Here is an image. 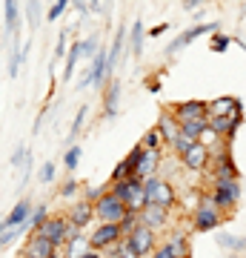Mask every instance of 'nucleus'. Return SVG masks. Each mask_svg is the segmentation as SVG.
I'll use <instances>...</instances> for the list:
<instances>
[{
    "label": "nucleus",
    "instance_id": "1",
    "mask_svg": "<svg viewBox=\"0 0 246 258\" xmlns=\"http://www.w3.org/2000/svg\"><path fill=\"white\" fill-rule=\"evenodd\" d=\"M226 218H229V215H223V212L215 207L212 195H203L201 204H198V207H195V212H192V232H212V230H220Z\"/></svg>",
    "mask_w": 246,
    "mask_h": 258
},
{
    "label": "nucleus",
    "instance_id": "2",
    "mask_svg": "<svg viewBox=\"0 0 246 258\" xmlns=\"http://www.w3.org/2000/svg\"><path fill=\"white\" fill-rule=\"evenodd\" d=\"M143 192H146V207H163L172 210L178 195H175V184H169V178H146L143 181Z\"/></svg>",
    "mask_w": 246,
    "mask_h": 258
},
{
    "label": "nucleus",
    "instance_id": "3",
    "mask_svg": "<svg viewBox=\"0 0 246 258\" xmlns=\"http://www.w3.org/2000/svg\"><path fill=\"white\" fill-rule=\"evenodd\" d=\"M112 184V181H109ZM112 195H118L120 201L126 204L129 212H143L146 210V192H143V181L137 178H126V181H115L109 186Z\"/></svg>",
    "mask_w": 246,
    "mask_h": 258
},
{
    "label": "nucleus",
    "instance_id": "4",
    "mask_svg": "<svg viewBox=\"0 0 246 258\" xmlns=\"http://www.w3.org/2000/svg\"><path fill=\"white\" fill-rule=\"evenodd\" d=\"M218 32H220V20H212V23H195V26L183 29V32L175 37V40H169V46L163 49V57H175L178 52H183V49L189 46V43H195L198 37H203V35H218Z\"/></svg>",
    "mask_w": 246,
    "mask_h": 258
},
{
    "label": "nucleus",
    "instance_id": "5",
    "mask_svg": "<svg viewBox=\"0 0 246 258\" xmlns=\"http://www.w3.org/2000/svg\"><path fill=\"white\" fill-rule=\"evenodd\" d=\"M212 201H215V207H218L223 215H232V210L237 207V201H240V192H243V186H240V181H212Z\"/></svg>",
    "mask_w": 246,
    "mask_h": 258
},
{
    "label": "nucleus",
    "instance_id": "6",
    "mask_svg": "<svg viewBox=\"0 0 246 258\" xmlns=\"http://www.w3.org/2000/svg\"><path fill=\"white\" fill-rule=\"evenodd\" d=\"M126 204L120 201L118 195H101V201L95 204V221L98 224H120L123 218H126Z\"/></svg>",
    "mask_w": 246,
    "mask_h": 258
},
{
    "label": "nucleus",
    "instance_id": "7",
    "mask_svg": "<svg viewBox=\"0 0 246 258\" xmlns=\"http://www.w3.org/2000/svg\"><path fill=\"white\" fill-rule=\"evenodd\" d=\"M212 181H240V169L235 164V155H232V147H223L220 152L212 155Z\"/></svg>",
    "mask_w": 246,
    "mask_h": 258
},
{
    "label": "nucleus",
    "instance_id": "8",
    "mask_svg": "<svg viewBox=\"0 0 246 258\" xmlns=\"http://www.w3.org/2000/svg\"><path fill=\"white\" fill-rule=\"evenodd\" d=\"M123 241V230H120V224H98L95 230L89 232V247L95 252H101V249H109L115 244Z\"/></svg>",
    "mask_w": 246,
    "mask_h": 258
},
{
    "label": "nucleus",
    "instance_id": "9",
    "mask_svg": "<svg viewBox=\"0 0 246 258\" xmlns=\"http://www.w3.org/2000/svg\"><path fill=\"white\" fill-rule=\"evenodd\" d=\"M126 241L132 244V249H135L137 258H146V255L152 258V252L157 249V232H152L149 227H143V224H140L135 232H129Z\"/></svg>",
    "mask_w": 246,
    "mask_h": 258
},
{
    "label": "nucleus",
    "instance_id": "10",
    "mask_svg": "<svg viewBox=\"0 0 246 258\" xmlns=\"http://www.w3.org/2000/svg\"><path fill=\"white\" fill-rule=\"evenodd\" d=\"M66 215L63 212H57V215H49V221L40 227V230L35 232V235H40V238H46V241H52L57 249H63L66 247Z\"/></svg>",
    "mask_w": 246,
    "mask_h": 258
},
{
    "label": "nucleus",
    "instance_id": "11",
    "mask_svg": "<svg viewBox=\"0 0 246 258\" xmlns=\"http://www.w3.org/2000/svg\"><path fill=\"white\" fill-rule=\"evenodd\" d=\"M206 109H209V115H206V118H235V115H243L240 101H237V98H232V95H223V98L206 101Z\"/></svg>",
    "mask_w": 246,
    "mask_h": 258
},
{
    "label": "nucleus",
    "instance_id": "12",
    "mask_svg": "<svg viewBox=\"0 0 246 258\" xmlns=\"http://www.w3.org/2000/svg\"><path fill=\"white\" fill-rule=\"evenodd\" d=\"M63 215L69 218V224H74V227L83 232L92 221H95V204H89V201H83V198H77L72 207H66Z\"/></svg>",
    "mask_w": 246,
    "mask_h": 258
},
{
    "label": "nucleus",
    "instance_id": "13",
    "mask_svg": "<svg viewBox=\"0 0 246 258\" xmlns=\"http://www.w3.org/2000/svg\"><path fill=\"white\" fill-rule=\"evenodd\" d=\"M181 164H183V169H189V172H206L212 166V152L203 147V144H195V147L181 158Z\"/></svg>",
    "mask_w": 246,
    "mask_h": 258
},
{
    "label": "nucleus",
    "instance_id": "14",
    "mask_svg": "<svg viewBox=\"0 0 246 258\" xmlns=\"http://www.w3.org/2000/svg\"><path fill=\"white\" fill-rule=\"evenodd\" d=\"M169 112L175 115V120H178V123H183V120H195V118H206V115H209L206 101H181V103H172V106H169Z\"/></svg>",
    "mask_w": 246,
    "mask_h": 258
},
{
    "label": "nucleus",
    "instance_id": "15",
    "mask_svg": "<svg viewBox=\"0 0 246 258\" xmlns=\"http://www.w3.org/2000/svg\"><path fill=\"white\" fill-rule=\"evenodd\" d=\"M20 3L18 0H6L3 3V37L6 40H18L20 32Z\"/></svg>",
    "mask_w": 246,
    "mask_h": 258
},
{
    "label": "nucleus",
    "instance_id": "16",
    "mask_svg": "<svg viewBox=\"0 0 246 258\" xmlns=\"http://www.w3.org/2000/svg\"><path fill=\"white\" fill-rule=\"evenodd\" d=\"M140 155H143V147H140V144H137V147H132V152H129V155L123 158V161H120L115 169H112V184H115V181H126V178H135Z\"/></svg>",
    "mask_w": 246,
    "mask_h": 258
},
{
    "label": "nucleus",
    "instance_id": "17",
    "mask_svg": "<svg viewBox=\"0 0 246 258\" xmlns=\"http://www.w3.org/2000/svg\"><path fill=\"white\" fill-rule=\"evenodd\" d=\"M49 215H52V212H49V204H35V207H32V212H29L26 224H23V227H18V232H20V235H35V232L40 230L46 221H49Z\"/></svg>",
    "mask_w": 246,
    "mask_h": 258
},
{
    "label": "nucleus",
    "instance_id": "18",
    "mask_svg": "<svg viewBox=\"0 0 246 258\" xmlns=\"http://www.w3.org/2000/svg\"><path fill=\"white\" fill-rule=\"evenodd\" d=\"M60 249L52 244V241H46V238H40V235H29V241H26V247H23V252L20 255H35V258H55Z\"/></svg>",
    "mask_w": 246,
    "mask_h": 258
},
{
    "label": "nucleus",
    "instance_id": "19",
    "mask_svg": "<svg viewBox=\"0 0 246 258\" xmlns=\"http://www.w3.org/2000/svg\"><path fill=\"white\" fill-rule=\"evenodd\" d=\"M160 158H163V152H152V149H143V155H140V161H137V172H135L137 181L155 178V175H157V166H160Z\"/></svg>",
    "mask_w": 246,
    "mask_h": 258
},
{
    "label": "nucleus",
    "instance_id": "20",
    "mask_svg": "<svg viewBox=\"0 0 246 258\" xmlns=\"http://www.w3.org/2000/svg\"><path fill=\"white\" fill-rule=\"evenodd\" d=\"M118 101H120V81L112 78L106 83V89H103V118L106 120H115V115H118Z\"/></svg>",
    "mask_w": 246,
    "mask_h": 258
},
{
    "label": "nucleus",
    "instance_id": "21",
    "mask_svg": "<svg viewBox=\"0 0 246 258\" xmlns=\"http://www.w3.org/2000/svg\"><path fill=\"white\" fill-rule=\"evenodd\" d=\"M32 198H20L15 207L9 210V215L3 218V227H12V230H18V227H23L26 224V218H29V212H32Z\"/></svg>",
    "mask_w": 246,
    "mask_h": 258
},
{
    "label": "nucleus",
    "instance_id": "22",
    "mask_svg": "<svg viewBox=\"0 0 246 258\" xmlns=\"http://www.w3.org/2000/svg\"><path fill=\"white\" fill-rule=\"evenodd\" d=\"M140 224L149 227L152 232H160L166 224H169V210H163V207H146V210L140 212Z\"/></svg>",
    "mask_w": 246,
    "mask_h": 258
},
{
    "label": "nucleus",
    "instance_id": "23",
    "mask_svg": "<svg viewBox=\"0 0 246 258\" xmlns=\"http://www.w3.org/2000/svg\"><path fill=\"white\" fill-rule=\"evenodd\" d=\"M155 129L160 132V135H163V144H166V147H169V144H172V141L178 138V135H181V123L175 120V115H172L169 109H163L160 115H157Z\"/></svg>",
    "mask_w": 246,
    "mask_h": 258
},
{
    "label": "nucleus",
    "instance_id": "24",
    "mask_svg": "<svg viewBox=\"0 0 246 258\" xmlns=\"http://www.w3.org/2000/svg\"><path fill=\"white\" fill-rule=\"evenodd\" d=\"M169 247H172L175 258H192V247H189V230H175L169 232V241H166Z\"/></svg>",
    "mask_w": 246,
    "mask_h": 258
},
{
    "label": "nucleus",
    "instance_id": "25",
    "mask_svg": "<svg viewBox=\"0 0 246 258\" xmlns=\"http://www.w3.org/2000/svg\"><path fill=\"white\" fill-rule=\"evenodd\" d=\"M218 247H223L229 255H237V252H246V238L243 235H232V232H218Z\"/></svg>",
    "mask_w": 246,
    "mask_h": 258
},
{
    "label": "nucleus",
    "instance_id": "26",
    "mask_svg": "<svg viewBox=\"0 0 246 258\" xmlns=\"http://www.w3.org/2000/svg\"><path fill=\"white\" fill-rule=\"evenodd\" d=\"M129 55H143V20H132V26H129Z\"/></svg>",
    "mask_w": 246,
    "mask_h": 258
},
{
    "label": "nucleus",
    "instance_id": "27",
    "mask_svg": "<svg viewBox=\"0 0 246 258\" xmlns=\"http://www.w3.org/2000/svg\"><path fill=\"white\" fill-rule=\"evenodd\" d=\"M23 15H26V23L32 26V32H35V29L43 23L46 9H43V3H40V0H29L26 6H23Z\"/></svg>",
    "mask_w": 246,
    "mask_h": 258
},
{
    "label": "nucleus",
    "instance_id": "28",
    "mask_svg": "<svg viewBox=\"0 0 246 258\" xmlns=\"http://www.w3.org/2000/svg\"><path fill=\"white\" fill-rule=\"evenodd\" d=\"M206 118H195V120H183L181 123V135L189 141H201V135L206 132Z\"/></svg>",
    "mask_w": 246,
    "mask_h": 258
},
{
    "label": "nucleus",
    "instance_id": "29",
    "mask_svg": "<svg viewBox=\"0 0 246 258\" xmlns=\"http://www.w3.org/2000/svg\"><path fill=\"white\" fill-rule=\"evenodd\" d=\"M89 235H80V238H74V241H69V244H66L63 247V252H60V255L63 258H83L86 255V252H89Z\"/></svg>",
    "mask_w": 246,
    "mask_h": 258
},
{
    "label": "nucleus",
    "instance_id": "30",
    "mask_svg": "<svg viewBox=\"0 0 246 258\" xmlns=\"http://www.w3.org/2000/svg\"><path fill=\"white\" fill-rule=\"evenodd\" d=\"M86 115H89V106H80V109H77V115H74V120H72L69 135H66V144H69V147H74V144H77V138H80L83 123H86Z\"/></svg>",
    "mask_w": 246,
    "mask_h": 258
},
{
    "label": "nucleus",
    "instance_id": "31",
    "mask_svg": "<svg viewBox=\"0 0 246 258\" xmlns=\"http://www.w3.org/2000/svg\"><path fill=\"white\" fill-rule=\"evenodd\" d=\"M77 60H80V40H74V43H69V52H66L63 81H72V75H74V66H77Z\"/></svg>",
    "mask_w": 246,
    "mask_h": 258
},
{
    "label": "nucleus",
    "instance_id": "32",
    "mask_svg": "<svg viewBox=\"0 0 246 258\" xmlns=\"http://www.w3.org/2000/svg\"><path fill=\"white\" fill-rule=\"evenodd\" d=\"M140 147H143V149H152V152H163V147H166V144H163V135H160L155 126H152V129L143 135V138H140Z\"/></svg>",
    "mask_w": 246,
    "mask_h": 258
},
{
    "label": "nucleus",
    "instance_id": "33",
    "mask_svg": "<svg viewBox=\"0 0 246 258\" xmlns=\"http://www.w3.org/2000/svg\"><path fill=\"white\" fill-rule=\"evenodd\" d=\"M80 158H83V147H80V144H74V147H66L63 166L69 169V172H74V169H77V164H80Z\"/></svg>",
    "mask_w": 246,
    "mask_h": 258
},
{
    "label": "nucleus",
    "instance_id": "34",
    "mask_svg": "<svg viewBox=\"0 0 246 258\" xmlns=\"http://www.w3.org/2000/svg\"><path fill=\"white\" fill-rule=\"evenodd\" d=\"M98 49H101V35L95 32V35H89L86 40H80V57H95L98 55Z\"/></svg>",
    "mask_w": 246,
    "mask_h": 258
},
{
    "label": "nucleus",
    "instance_id": "35",
    "mask_svg": "<svg viewBox=\"0 0 246 258\" xmlns=\"http://www.w3.org/2000/svg\"><path fill=\"white\" fill-rule=\"evenodd\" d=\"M195 144H198V141H189V138H183V135H178V138H175L172 144H169V152H175L178 158H183L192 147H195Z\"/></svg>",
    "mask_w": 246,
    "mask_h": 258
},
{
    "label": "nucleus",
    "instance_id": "36",
    "mask_svg": "<svg viewBox=\"0 0 246 258\" xmlns=\"http://www.w3.org/2000/svg\"><path fill=\"white\" fill-rule=\"evenodd\" d=\"M80 189H83L80 181H77V178H69V181H63V184H60V189H57V192H60V198H74Z\"/></svg>",
    "mask_w": 246,
    "mask_h": 258
},
{
    "label": "nucleus",
    "instance_id": "37",
    "mask_svg": "<svg viewBox=\"0 0 246 258\" xmlns=\"http://www.w3.org/2000/svg\"><path fill=\"white\" fill-rule=\"evenodd\" d=\"M83 201H89V204H98L101 201V195H106L109 192V189H106V186H89V184H83Z\"/></svg>",
    "mask_w": 246,
    "mask_h": 258
},
{
    "label": "nucleus",
    "instance_id": "38",
    "mask_svg": "<svg viewBox=\"0 0 246 258\" xmlns=\"http://www.w3.org/2000/svg\"><path fill=\"white\" fill-rule=\"evenodd\" d=\"M140 227V212H126V218L120 221V230H123V238H126L129 232H135Z\"/></svg>",
    "mask_w": 246,
    "mask_h": 258
},
{
    "label": "nucleus",
    "instance_id": "39",
    "mask_svg": "<svg viewBox=\"0 0 246 258\" xmlns=\"http://www.w3.org/2000/svg\"><path fill=\"white\" fill-rule=\"evenodd\" d=\"M229 46H232V37H229V35H223V32L212 35V40H209V49H212V52H226Z\"/></svg>",
    "mask_w": 246,
    "mask_h": 258
},
{
    "label": "nucleus",
    "instance_id": "40",
    "mask_svg": "<svg viewBox=\"0 0 246 258\" xmlns=\"http://www.w3.org/2000/svg\"><path fill=\"white\" fill-rule=\"evenodd\" d=\"M69 6H72L69 0H57L55 6H49V9H46V20H52V23H55L60 15H66V9H69Z\"/></svg>",
    "mask_w": 246,
    "mask_h": 258
},
{
    "label": "nucleus",
    "instance_id": "41",
    "mask_svg": "<svg viewBox=\"0 0 246 258\" xmlns=\"http://www.w3.org/2000/svg\"><path fill=\"white\" fill-rule=\"evenodd\" d=\"M55 172H57L55 161H46V164L40 166V172H37V178H40V184H52V181H55Z\"/></svg>",
    "mask_w": 246,
    "mask_h": 258
},
{
    "label": "nucleus",
    "instance_id": "42",
    "mask_svg": "<svg viewBox=\"0 0 246 258\" xmlns=\"http://www.w3.org/2000/svg\"><path fill=\"white\" fill-rule=\"evenodd\" d=\"M29 155H32V149H29L26 144H20V147L15 149V152H12L9 164H12V166H23V164H26V158H29Z\"/></svg>",
    "mask_w": 246,
    "mask_h": 258
},
{
    "label": "nucleus",
    "instance_id": "43",
    "mask_svg": "<svg viewBox=\"0 0 246 258\" xmlns=\"http://www.w3.org/2000/svg\"><path fill=\"white\" fill-rule=\"evenodd\" d=\"M66 37H69V29H63V32H60V35H57V46H55V60H57V57H63L66 52H69V46H66ZM55 60H52V63H55Z\"/></svg>",
    "mask_w": 246,
    "mask_h": 258
},
{
    "label": "nucleus",
    "instance_id": "44",
    "mask_svg": "<svg viewBox=\"0 0 246 258\" xmlns=\"http://www.w3.org/2000/svg\"><path fill=\"white\" fill-rule=\"evenodd\" d=\"M18 235H20L18 230H12V227H3V232H0V249H6L12 241L18 238Z\"/></svg>",
    "mask_w": 246,
    "mask_h": 258
},
{
    "label": "nucleus",
    "instance_id": "45",
    "mask_svg": "<svg viewBox=\"0 0 246 258\" xmlns=\"http://www.w3.org/2000/svg\"><path fill=\"white\" fill-rule=\"evenodd\" d=\"M152 258H175V252H172V247L163 241V244H157V249L152 252Z\"/></svg>",
    "mask_w": 246,
    "mask_h": 258
},
{
    "label": "nucleus",
    "instance_id": "46",
    "mask_svg": "<svg viewBox=\"0 0 246 258\" xmlns=\"http://www.w3.org/2000/svg\"><path fill=\"white\" fill-rule=\"evenodd\" d=\"M86 86H92V72H89V69H83L80 81H77V89H86Z\"/></svg>",
    "mask_w": 246,
    "mask_h": 258
},
{
    "label": "nucleus",
    "instance_id": "47",
    "mask_svg": "<svg viewBox=\"0 0 246 258\" xmlns=\"http://www.w3.org/2000/svg\"><path fill=\"white\" fill-rule=\"evenodd\" d=\"M169 26H172V23H157L155 29H149V37H160V35H163V32H166Z\"/></svg>",
    "mask_w": 246,
    "mask_h": 258
},
{
    "label": "nucleus",
    "instance_id": "48",
    "mask_svg": "<svg viewBox=\"0 0 246 258\" xmlns=\"http://www.w3.org/2000/svg\"><path fill=\"white\" fill-rule=\"evenodd\" d=\"M72 9L77 12V15H89V3H83V0H74Z\"/></svg>",
    "mask_w": 246,
    "mask_h": 258
},
{
    "label": "nucleus",
    "instance_id": "49",
    "mask_svg": "<svg viewBox=\"0 0 246 258\" xmlns=\"http://www.w3.org/2000/svg\"><path fill=\"white\" fill-rule=\"evenodd\" d=\"M198 6H201L198 0H183V9H186V12H195V9H198Z\"/></svg>",
    "mask_w": 246,
    "mask_h": 258
},
{
    "label": "nucleus",
    "instance_id": "50",
    "mask_svg": "<svg viewBox=\"0 0 246 258\" xmlns=\"http://www.w3.org/2000/svg\"><path fill=\"white\" fill-rule=\"evenodd\" d=\"M149 89H152V92H157V89H160V81H157V78H152V81H149Z\"/></svg>",
    "mask_w": 246,
    "mask_h": 258
},
{
    "label": "nucleus",
    "instance_id": "51",
    "mask_svg": "<svg viewBox=\"0 0 246 258\" xmlns=\"http://www.w3.org/2000/svg\"><path fill=\"white\" fill-rule=\"evenodd\" d=\"M83 258H103V255H101V252H95V249H89V252H86Z\"/></svg>",
    "mask_w": 246,
    "mask_h": 258
},
{
    "label": "nucleus",
    "instance_id": "52",
    "mask_svg": "<svg viewBox=\"0 0 246 258\" xmlns=\"http://www.w3.org/2000/svg\"><path fill=\"white\" fill-rule=\"evenodd\" d=\"M237 46H240V49H243V52H246V40H237Z\"/></svg>",
    "mask_w": 246,
    "mask_h": 258
},
{
    "label": "nucleus",
    "instance_id": "53",
    "mask_svg": "<svg viewBox=\"0 0 246 258\" xmlns=\"http://www.w3.org/2000/svg\"><path fill=\"white\" fill-rule=\"evenodd\" d=\"M20 258H35V255H20Z\"/></svg>",
    "mask_w": 246,
    "mask_h": 258
},
{
    "label": "nucleus",
    "instance_id": "54",
    "mask_svg": "<svg viewBox=\"0 0 246 258\" xmlns=\"http://www.w3.org/2000/svg\"><path fill=\"white\" fill-rule=\"evenodd\" d=\"M0 232H3V221H0Z\"/></svg>",
    "mask_w": 246,
    "mask_h": 258
},
{
    "label": "nucleus",
    "instance_id": "55",
    "mask_svg": "<svg viewBox=\"0 0 246 258\" xmlns=\"http://www.w3.org/2000/svg\"><path fill=\"white\" fill-rule=\"evenodd\" d=\"M55 258H63V255H60V252H57V255H55Z\"/></svg>",
    "mask_w": 246,
    "mask_h": 258
}]
</instances>
